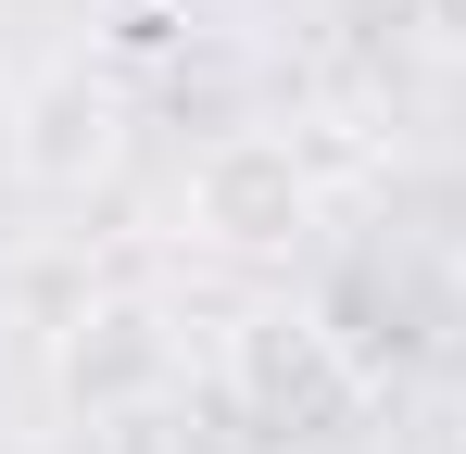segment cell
<instances>
[{
    "mask_svg": "<svg viewBox=\"0 0 466 454\" xmlns=\"http://www.w3.org/2000/svg\"><path fill=\"white\" fill-rule=\"evenodd\" d=\"M114 151H127V101L88 64H51L13 101V177H25V190H88Z\"/></svg>",
    "mask_w": 466,
    "mask_h": 454,
    "instance_id": "cell-2",
    "label": "cell"
},
{
    "mask_svg": "<svg viewBox=\"0 0 466 454\" xmlns=\"http://www.w3.org/2000/svg\"><path fill=\"white\" fill-rule=\"evenodd\" d=\"M189 227H202V253L265 265V253H290L315 227V164L278 127H228V139H202V164H189Z\"/></svg>",
    "mask_w": 466,
    "mask_h": 454,
    "instance_id": "cell-1",
    "label": "cell"
},
{
    "mask_svg": "<svg viewBox=\"0 0 466 454\" xmlns=\"http://www.w3.org/2000/svg\"><path fill=\"white\" fill-rule=\"evenodd\" d=\"M239 391H252L265 429H303V442L353 417V366L315 315H239Z\"/></svg>",
    "mask_w": 466,
    "mask_h": 454,
    "instance_id": "cell-3",
    "label": "cell"
},
{
    "mask_svg": "<svg viewBox=\"0 0 466 454\" xmlns=\"http://www.w3.org/2000/svg\"><path fill=\"white\" fill-rule=\"evenodd\" d=\"M64 404H88V417H127V404H152L164 366H177V341H164L152 303H88L76 328H64Z\"/></svg>",
    "mask_w": 466,
    "mask_h": 454,
    "instance_id": "cell-4",
    "label": "cell"
},
{
    "mask_svg": "<svg viewBox=\"0 0 466 454\" xmlns=\"http://www.w3.org/2000/svg\"><path fill=\"white\" fill-rule=\"evenodd\" d=\"M429 26H441V38H466V0H429Z\"/></svg>",
    "mask_w": 466,
    "mask_h": 454,
    "instance_id": "cell-5",
    "label": "cell"
}]
</instances>
